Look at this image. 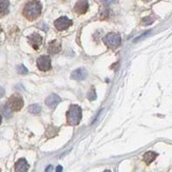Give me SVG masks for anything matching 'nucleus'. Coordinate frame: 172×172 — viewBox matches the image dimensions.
I'll return each instance as SVG.
<instances>
[{"label":"nucleus","instance_id":"obj_14","mask_svg":"<svg viewBox=\"0 0 172 172\" xmlns=\"http://www.w3.org/2000/svg\"><path fill=\"white\" fill-rule=\"evenodd\" d=\"M8 7H10V2L8 0H0V16L8 13Z\"/></svg>","mask_w":172,"mask_h":172},{"label":"nucleus","instance_id":"obj_27","mask_svg":"<svg viewBox=\"0 0 172 172\" xmlns=\"http://www.w3.org/2000/svg\"><path fill=\"white\" fill-rule=\"evenodd\" d=\"M145 1H148V0H145Z\"/></svg>","mask_w":172,"mask_h":172},{"label":"nucleus","instance_id":"obj_23","mask_svg":"<svg viewBox=\"0 0 172 172\" xmlns=\"http://www.w3.org/2000/svg\"><path fill=\"white\" fill-rule=\"evenodd\" d=\"M51 169H52V166H49V167L46 169V172H50V171H51Z\"/></svg>","mask_w":172,"mask_h":172},{"label":"nucleus","instance_id":"obj_25","mask_svg":"<svg viewBox=\"0 0 172 172\" xmlns=\"http://www.w3.org/2000/svg\"><path fill=\"white\" fill-rule=\"evenodd\" d=\"M104 172H111V171H110V170H106V171H104Z\"/></svg>","mask_w":172,"mask_h":172},{"label":"nucleus","instance_id":"obj_18","mask_svg":"<svg viewBox=\"0 0 172 172\" xmlns=\"http://www.w3.org/2000/svg\"><path fill=\"white\" fill-rule=\"evenodd\" d=\"M17 72H18L19 74H27L28 69L23 65H19V66H17Z\"/></svg>","mask_w":172,"mask_h":172},{"label":"nucleus","instance_id":"obj_8","mask_svg":"<svg viewBox=\"0 0 172 172\" xmlns=\"http://www.w3.org/2000/svg\"><path fill=\"white\" fill-rule=\"evenodd\" d=\"M88 8H89V3L87 0H78L74 7V11L76 12L77 14L81 15V14L86 13V12L88 11Z\"/></svg>","mask_w":172,"mask_h":172},{"label":"nucleus","instance_id":"obj_17","mask_svg":"<svg viewBox=\"0 0 172 172\" xmlns=\"http://www.w3.org/2000/svg\"><path fill=\"white\" fill-rule=\"evenodd\" d=\"M96 91H95V89L94 88H91V90L89 91V93H88V98L90 100H95L96 99Z\"/></svg>","mask_w":172,"mask_h":172},{"label":"nucleus","instance_id":"obj_11","mask_svg":"<svg viewBox=\"0 0 172 172\" xmlns=\"http://www.w3.org/2000/svg\"><path fill=\"white\" fill-rule=\"evenodd\" d=\"M29 164L24 159H20L15 164V171L16 172H28Z\"/></svg>","mask_w":172,"mask_h":172},{"label":"nucleus","instance_id":"obj_5","mask_svg":"<svg viewBox=\"0 0 172 172\" xmlns=\"http://www.w3.org/2000/svg\"><path fill=\"white\" fill-rule=\"evenodd\" d=\"M71 24H72V20L69 19L68 17H66V16L59 17V18L57 20H55V22H54L55 28H56L58 31H65Z\"/></svg>","mask_w":172,"mask_h":172},{"label":"nucleus","instance_id":"obj_24","mask_svg":"<svg viewBox=\"0 0 172 172\" xmlns=\"http://www.w3.org/2000/svg\"><path fill=\"white\" fill-rule=\"evenodd\" d=\"M1 121H2V118H1V115H0V124H1Z\"/></svg>","mask_w":172,"mask_h":172},{"label":"nucleus","instance_id":"obj_3","mask_svg":"<svg viewBox=\"0 0 172 172\" xmlns=\"http://www.w3.org/2000/svg\"><path fill=\"white\" fill-rule=\"evenodd\" d=\"M104 42L110 48H117L121 45V38L117 33H109L104 37Z\"/></svg>","mask_w":172,"mask_h":172},{"label":"nucleus","instance_id":"obj_4","mask_svg":"<svg viewBox=\"0 0 172 172\" xmlns=\"http://www.w3.org/2000/svg\"><path fill=\"white\" fill-rule=\"evenodd\" d=\"M7 105L12 111H19L23 107V99L20 95H12Z\"/></svg>","mask_w":172,"mask_h":172},{"label":"nucleus","instance_id":"obj_26","mask_svg":"<svg viewBox=\"0 0 172 172\" xmlns=\"http://www.w3.org/2000/svg\"><path fill=\"white\" fill-rule=\"evenodd\" d=\"M0 34H1V29H0Z\"/></svg>","mask_w":172,"mask_h":172},{"label":"nucleus","instance_id":"obj_12","mask_svg":"<svg viewBox=\"0 0 172 172\" xmlns=\"http://www.w3.org/2000/svg\"><path fill=\"white\" fill-rule=\"evenodd\" d=\"M60 49H61V45L58 40H53V41H51L50 43H49V46H48L49 53L56 54L60 51Z\"/></svg>","mask_w":172,"mask_h":172},{"label":"nucleus","instance_id":"obj_16","mask_svg":"<svg viewBox=\"0 0 172 172\" xmlns=\"http://www.w3.org/2000/svg\"><path fill=\"white\" fill-rule=\"evenodd\" d=\"M2 113H3V115L5 116L7 118H10L12 116V110L8 108V105H5V106L2 107Z\"/></svg>","mask_w":172,"mask_h":172},{"label":"nucleus","instance_id":"obj_19","mask_svg":"<svg viewBox=\"0 0 172 172\" xmlns=\"http://www.w3.org/2000/svg\"><path fill=\"white\" fill-rule=\"evenodd\" d=\"M153 22V19L151 17H146V18L142 19V24L145 25H148V24H151Z\"/></svg>","mask_w":172,"mask_h":172},{"label":"nucleus","instance_id":"obj_1","mask_svg":"<svg viewBox=\"0 0 172 172\" xmlns=\"http://www.w3.org/2000/svg\"><path fill=\"white\" fill-rule=\"evenodd\" d=\"M41 3L37 0H31L27 2V4L23 8V15L29 20H34L41 13Z\"/></svg>","mask_w":172,"mask_h":172},{"label":"nucleus","instance_id":"obj_22","mask_svg":"<svg viewBox=\"0 0 172 172\" xmlns=\"http://www.w3.org/2000/svg\"><path fill=\"white\" fill-rule=\"evenodd\" d=\"M56 172H62V167H61V166H57Z\"/></svg>","mask_w":172,"mask_h":172},{"label":"nucleus","instance_id":"obj_9","mask_svg":"<svg viewBox=\"0 0 172 172\" xmlns=\"http://www.w3.org/2000/svg\"><path fill=\"white\" fill-rule=\"evenodd\" d=\"M87 75H88L87 70L84 68H79V69L74 70V71L72 72L71 78H73V79H75V80H83V79H86Z\"/></svg>","mask_w":172,"mask_h":172},{"label":"nucleus","instance_id":"obj_21","mask_svg":"<svg viewBox=\"0 0 172 172\" xmlns=\"http://www.w3.org/2000/svg\"><path fill=\"white\" fill-rule=\"evenodd\" d=\"M3 95H4V89H3V88H1V87H0V98H1Z\"/></svg>","mask_w":172,"mask_h":172},{"label":"nucleus","instance_id":"obj_15","mask_svg":"<svg viewBox=\"0 0 172 172\" xmlns=\"http://www.w3.org/2000/svg\"><path fill=\"white\" fill-rule=\"evenodd\" d=\"M40 111H41V108H40L39 105H37V104L31 105V106L29 107V112L33 113V114H37V113H39Z\"/></svg>","mask_w":172,"mask_h":172},{"label":"nucleus","instance_id":"obj_6","mask_svg":"<svg viewBox=\"0 0 172 172\" xmlns=\"http://www.w3.org/2000/svg\"><path fill=\"white\" fill-rule=\"evenodd\" d=\"M37 67H38L40 71H49L51 69V58L49 56H46V55L40 56L37 59Z\"/></svg>","mask_w":172,"mask_h":172},{"label":"nucleus","instance_id":"obj_28","mask_svg":"<svg viewBox=\"0 0 172 172\" xmlns=\"http://www.w3.org/2000/svg\"><path fill=\"white\" fill-rule=\"evenodd\" d=\"M0 172H1V171H0Z\"/></svg>","mask_w":172,"mask_h":172},{"label":"nucleus","instance_id":"obj_2","mask_svg":"<svg viewBox=\"0 0 172 172\" xmlns=\"http://www.w3.org/2000/svg\"><path fill=\"white\" fill-rule=\"evenodd\" d=\"M81 119V108L77 105H72L67 112V121L71 126H76Z\"/></svg>","mask_w":172,"mask_h":172},{"label":"nucleus","instance_id":"obj_10","mask_svg":"<svg viewBox=\"0 0 172 172\" xmlns=\"http://www.w3.org/2000/svg\"><path fill=\"white\" fill-rule=\"evenodd\" d=\"M59 103H60V97L56 94H51L46 99V105L49 108H51V109H54Z\"/></svg>","mask_w":172,"mask_h":172},{"label":"nucleus","instance_id":"obj_13","mask_svg":"<svg viewBox=\"0 0 172 172\" xmlns=\"http://www.w3.org/2000/svg\"><path fill=\"white\" fill-rule=\"evenodd\" d=\"M156 157H157V153L153 152V151H148V152H146L144 155V161L146 164H151Z\"/></svg>","mask_w":172,"mask_h":172},{"label":"nucleus","instance_id":"obj_7","mask_svg":"<svg viewBox=\"0 0 172 172\" xmlns=\"http://www.w3.org/2000/svg\"><path fill=\"white\" fill-rule=\"evenodd\" d=\"M29 42H30V45L33 46L35 50H37V49H39V46H41L42 43V37L40 36L39 34L37 33H34L29 36Z\"/></svg>","mask_w":172,"mask_h":172},{"label":"nucleus","instance_id":"obj_20","mask_svg":"<svg viewBox=\"0 0 172 172\" xmlns=\"http://www.w3.org/2000/svg\"><path fill=\"white\" fill-rule=\"evenodd\" d=\"M113 1H114V0H101V2H103L104 4H106V5L111 4Z\"/></svg>","mask_w":172,"mask_h":172}]
</instances>
